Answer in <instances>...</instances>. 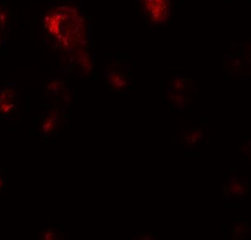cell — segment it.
I'll use <instances>...</instances> for the list:
<instances>
[{
	"instance_id": "6da1fadb",
	"label": "cell",
	"mask_w": 251,
	"mask_h": 240,
	"mask_svg": "<svg viewBox=\"0 0 251 240\" xmlns=\"http://www.w3.org/2000/svg\"><path fill=\"white\" fill-rule=\"evenodd\" d=\"M20 100L16 85L8 83L0 88V116L6 120H15L20 112Z\"/></svg>"
},
{
	"instance_id": "7a4b0ae2",
	"label": "cell",
	"mask_w": 251,
	"mask_h": 240,
	"mask_svg": "<svg viewBox=\"0 0 251 240\" xmlns=\"http://www.w3.org/2000/svg\"><path fill=\"white\" fill-rule=\"evenodd\" d=\"M228 196L241 197L247 193L249 190L248 181L239 179L237 177H231L227 187Z\"/></svg>"
},
{
	"instance_id": "3957f363",
	"label": "cell",
	"mask_w": 251,
	"mask_h": 240,
	"mask_svg": "<svg viewBox=\"0 0 251 240\" xmlns=\"http://www.w3.org/2000/svg\"><path fill=\"white\" fill-rule=\"evenodd\" d=\"M202 136H203L202 130H200V129L193 130L189 133V135L186 137V141H187L188 145H193V144H195L197 142H199L200 138H202Z\"/></svg>"
},
{
	"instance_id": "277c9868",
	"label": "cell",
	"mask_w": 251,
	"mask_h": 240,
	"mask_svg": "<svg viewBox=\"0 0 251 240\" xmlns=\"http://www.w3.org/2000/svg\"><path fill=\"white\" fill-rule=\"evenodd\" d=\"M9 24V15L8 12L0 4V31L7 28Z\"/></svg>"
},
{
	"instance_id": "5b68a950",
	"label": "cell",
	"mask_w": 251,
	"mask_h": 240,
	"mask_svg": "<svg viewBox=\"0 0 251 240\" xmlns=\"http://www.w3.org/2000/svg\"><path fill=\"white\" fill-rule=\"evenodd\" d=\"M186 84H187V81L183 78H176L174 81L173 88L177 92H182L186 88Z\"/></svg>"
},
{
	"instance_id": "8992f818",
	"label": "cell",
	"mask_w": 251,
	"mask_h": 240,
	"mask_svg": "<svg viewBox=\"0 0 251 240\" xmlns=\"http://www.w3.org/2000/svg\"><path fill=\"white\" fill-rule=\"evenodd\" d=\"M7 185V174L5 170L0 168V193L5 189Z\"/></svg>"
}]
</instances>
